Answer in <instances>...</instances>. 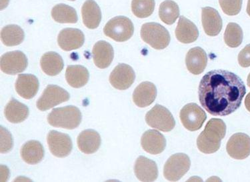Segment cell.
<instances>
[{
  "label": "cell",
  "mask_w": 250,
  "mask_h": 182,
  "mask_svg": "<svg viewBox=\"0 0 250 182\" xmlns=\"http://www.w3.org/2000/svg\"><path fill=\"white\" fill-rule=\"evenodd\" d=\"M246 94L244 81L236 74L227 70L208 72L200 81L199 100L211 115L226 116L235 112Z\"/></svg>",
  "instance_id": "6da1fadb"
},
{
  "label": "cell",
  "mask_w": 250,
  "mask_h": 182,
  "mask_svg": "<svg viewBox=\"0 0 250 182\" xmlns=\"http://www.w3.org/2000/svg\"><path fill=\"white\" fill-rule=\"evenodd\" d=\"M226 134V125L223 120L211 119L197 139L198 150L206 154L218 152L220 148L221 141L225 137Z\"/></svg>",
  "instance_id": "7a4b0ae2"
},
{
  "label": "cell",
  "mask_w": 250,
  "mask_h": 182,
  "mask_svg": "<svg viewBox=\"0 0 250 182\" xmlns=\"http://www.w3.org/2000/svg\"><path fill=\"white\" fill-rule=\"evenodd\" d=\"M82 118V113L77 107L68 105L53 109L47 116V121L53 127L74 130L79 126Z\"/></svg>",
  "instance_id": "3957f363"
},
{
  "label": "cell",
  "mask_w": 250,
  "mask_h": 182,
  "mask_svg": "<svg viewBox=\"0 0 250 182\" xmlns=\"http://www.w3.org/2000/svg\"><path fill=\"white\" fill-rule=\"evenodd\" d=\"M142 39L156 50H164L170 43V35L168 31L160 23H146L142 26Z\"/></svg>",
  "instance_id": "277c9868"
},
{
  "label": "cell",
  "mask_w": 250,
  "mask_h": 182,
  "mask_svg": "<svg viewBox=\"0 0 250 182\" xmlns=\"http://www.w3.org/2000/svg\"><path fill=\"white\" fill-rule=\"evenodd\" d=\"M134 32L132 21L125 16H117L109 20L104 28L107 37L118 42H124L130 39Z\"/></svg>",
  "instance_id": "5b68a950"
},
{
  "label": "cell",
  "mask_w": 250,
  "mask_h": 182,
  "mask_svg": "<svg viewBox=\"0 0 250 182\" xmlns=\"http://www.w3.org/2000/svg\"><path fill=\"white\" fill-rule=\"evenodd\" d=\"M147 124L153 128L168 132L176 125V121L171 113L161 105H155L146 115Z\"/></svg>",
  "instance_id": "8992f818"
},
{
  "label": "cell",
  "mask_w": 250,
  "mask_h": 182,
  "mask_svg": "<svg viewBox=\"0 0 250 182\" xmlns=\"http://www.w3.org/2000/svg\"><path fill=\"white\" fill-rule=\"evenodd\" d=\"M190 166L191 161L188 155L183 153L173 154L164 165V177L169 181H178L188 172Z\"/></svg>",
  "instance_id": "52a82bcc"
},
{
  "label": "cell",
  "mask_w": 250,
  "mask_h": 182,
  "mask_svg": "<svg viewBox=\"0 0 250 182\" xmlns=\"http://www.w3.org/2000/svg\"><path fill=\"white\" fill-rule=\"evenodd\" d=\"M180 118L186 129L194 132L202 127L207 119V115L198 104L190 103L186 105L180 111Z\"/></svg>",
  "instance_id": "ba28073f"
},
{
  "label": "cell",
  "mask_w": 250,
  "mask_h": 182,
  "mask_svg": "<svg viewBox=\"0 0 250 182\" xmlns=\"http://www.w3.org/2000/svg\"><path fill=\"white\" fill-rule=\"evenodd\" d=\"M69 98V93L64 89L58 85H49L38 99L36 105L40 110L46 111L68 101Z\"/></svg>",
  "instance_id": "9c48e42d"
},
{
  "label": "cell",
  "mask_w": 250,
  "mask_h": 182,
  "mask_svg": "<svg viewBox=\"0 0 250 182\" xmlns=\"http://www.w3.org/2000/svg\"><path fill=\"white\" fill-rule=\"evenodd\" d=\"M47 141L51 153L56 157H67L72 152V141L67 134L52 130L47 135Z\"/></svg>",
  "instance_id": "30bf717a"
},
{
  "label": "cell",
  "mask_w": 250,
  "mask_h": 182,
  "mask_svg": "<svg viewBox=\"0 0 250 182\" xmlns=\"http://www.w3.org/2000/svg\"><path fill=\"white\" fill-rule=\"evenodd\" d=\"M1 70L8 75L24 72L28 65L26 56L21 51L5 53L1 57Z\"/></svg>",
  "instance_id": "8fae6325"
},
{
  "label": "cell",
  "mask_w": 250,
  "mask_h": 182,
  "mask_svg": "<svg viewBox=\"0 0 250 182\" xmlns=\"http://www.w3.org/2000/svg\"><path fill=\"white\" fill-rule=\"evenodd\" d=\"M136 79V74L130 65L120 63L109 76V82L114 88L125 90L131 87Z\"/></svg>",
  "instance_id": "7c38bea8"
},
{
  "label": "cell",
  "mask_w": 250,
  "mask_h": 182,
  "mask_svg": "<svg viewBox=\"0 0 250 182\" xmlns=\"http://www.w3.org/2000/svg\"><path fill=\"white\" fill-rule=\"evenodd\" d=\"M226 150L233 159H246L250 155V136L244 133L233 134L228 140Z\"/></svg>",
  "instance_id": "4fadbf2b"
},
{
  "label": "cell",
  "mask_w": 250,
  "mask_h": 182,
  "mask_svg": "<svg viewBox=\"0 0 250 182\" xmlns=\"http://www.w3.org/2000/svg\"><path fill=\"white\" fill-rule=\"evenodd\" d=\"M84 41V34L81 30L76 28L63 29L58 37V45L66 52L81 48Z\"/></svg>",
  "instance_id": "5bb4252c"
},
{
  "label": "cell",
  "mask_w": 250,
  "mask_h": 182,
  "mask_svg": "<svg viewBox=\"0 0 250 182\" xmlns=\"http://www.w3.org/2000/svg\"><path fill=\"white\" fill-rule=\"evenodd\" d=\"M141 145L146 152L152 155H158L165 150L166 140L164 135L158 131L149 130L142 135Z\"/></svg>",
  "instance_id": "9a60e30c"
},
{
  "label": "cell",
  "mask_w": 250,
  "mask_h": 182,
  "mask_svg": "<svg viewBox=\"0 0 250 182\" xmlns=\"http://www.w3.org/2000/svg\"><path fill=\"white\" fill-rule=\"evenodd\" d=\"M134 172L137 178L142 182H154L158 176L156 162L144 156H140L136 160Z\"/></svg>",
  "instance_id": "2e32d148"
},
{
  "label": "cell",
  "mask_w": 250,
  "mask_h": 182,
  "mask_svg": "<svg viewBox=\"0 0 250 182\" xmlns=\"http://www.w3.org/2000/svg\"><path fill=\"white\" fill-rule=\"evenodd\" d=\"M202 25L206 34L209 36H216L222 29V18L218 11L210 7L202 9Z\"/></svg>",
  "instance_id": "e0dca14e"
},
{
  "label": "cell",
  "mask_w": 250,
  "mask_h": 182,
  "mask_svg": "<svg viewBox=\"0 0 250 182\" xmlns=\"http://www.w3.org/2000/svg\"><path fill=\"white\" fill-rule=\"evenodd\" d=\"M207 54L200 47L190 49L186 54V67L193 75H200L202 74L207 66Z\"/></svg>",
  "instance_id": "ac0fdd59"
},
{
  "label": "cell",
  "mask_w": 250,
  "mask_h": 182,
  "mask_svg": "<svg viewBox=\"0 0 250 182\" xmlns=\"http://www.w3.org/2000/svg\"><path fill=\"white\" fill-rule=\"evenodd\" d=\"M157 93V88L154 83L144 81L135 89L133 94V101L137 106L146 107L154 102Z\"/></svg>",
  "instance_id": "d6986e66"
},
{
  "label": "cell",
  "mask_w": 250,
  "mask_h": 182,
  "mask_svg": "<svg viewBox=\"0 0 250 182\" xmlns=\"http://www.w3.org/2000/svg\"><path fill=\"white\" fill-rule=\"evenodd\" d=\"M92 56L97 67L100 69L107 68L114 60V48L107 41H98L93 48Z\"/></svg>",
  "instance_id": "ffe728a7"
},
{
  "label": "cell",
  "mask_w": 250,
  "mask_h": 182,
  "mask_svg": "<svg viewBox=\"0 0 250 182\" xmlns=\"http://www.w3.org/2000/svg\"><path fill=\"white\" fill-rule=\"evenodd\" d=\"M39 81L32 74H20L16 82V90L21 97L30 100L37 94Z\"/></svg>",
  "instance_id": "44dd1931"
},
{
  "label": "cell",
  "mask_w": 250,
  "mask_h": 182,
  "mask_svg": "<svg viewBox=\"0 0 250 182\" xmlns=\"http://www.w3.org/2000/svg\"><path fill=\"white\" fill-rule=\"evenodd\" d=\"M175 33L177 40L183 43L194 42L199 37V32L196 25L183 16H180Z\"/></svg>",
  "instance_id": "7402d4cb"
},
{
  "label": "cell",
  "mask_w": 250,
  "mask_h": 182,
  "mask_svg": "<svg viewBox=\"0 0 250 182\" xmlns=\"http://www.w3.org/2000/svg\"><path fill=\"white\" fill-rule=\"evenodd\" d=\"M78 148L85 154H92L99 150L101 137L96 131L86 130L80 133L78 137Z\"/></svg>",
  "instance_id": "603a6c76"
},
{
  "label": "cell",
  "mask_w": 250,
  "mask_h": 182,
  "mask_svg": "<svg viewBox=\"0 0 250 182\" xmlns=\"http://www.w3.org/2000/svg\"><path fill=\"white\" fill-rule=\"evenodd\" d=\"M82 16L83 24L87 28L96 29L102 20V12L99 5L94 0H87L82 5Z\"/></svg>",
  "instance_id": "cb8c5ba5"
},
{
  "label": "cell",
  "mask_w": 250,
  "mask_h": 182,
  "mask_svg": "<svg viewBox=\"0 0 250 182\" xmlns=\"http://www.w3.org/2000/svg\"><path fill=\"white\" fill-rule=\"evenodd\" d=\"M21 156L23 161L28 164H37L41 162L44 157V149L39 142L31 140L21 147Z\"/></svg>",
  "instance_id": "d4e9b609"
},
{
  "label": "cell",
  "mask_w": 250,
  "mask_h": 182,
  "mask_svg": "<svg viewBox=\"0 0 250 182\" xmlns=\"http://www.w3.org/2000/svg\"><path fill=\"white\" fill-rule=\"evenodd\" d=\"M89 78L88 70L82 65H69L65 71V80L74 88L84 86L88 82Z\"/></svg>",
  "instance_id": "484cf974"
},
{
  "label": "cell",
  "mask_w": 250,
  "mask_h": 182,
  "mask_svg": "<svg viewBox=\"0 0 250 182\" xmlns=\"http://www.w3.org/2000/svg\"><path fill=\"white\" fill-rule=\"evenodd\" d=\"M42 70L50 76H57L63 69V60L58 53L49 52L43 54L40 60Z\"/></svg>",
  "instance_id": "4316f807"
},
{
  "label": "cell",
  "mask_w": 250,
  "mask_h": 182,
  "mask_svg": "<svg viewBox=\"0 0 250 182\" xmlns=\"http://www.w3.org/2000/svg\"><path fill=\"white\" fill-rule=\"evenodd\" d=\"M29 114L28 107L14 98H12L5 107V118L11 123L23 122L28 117Z\"/></svg>",
  "instance_id": "83f0119b"
},
{
  "label": "cell",
  "mask_w": 250,
  "mask_h": 182,
  "mask_svg": "<svg viewBox=\"0 0 250 182\" xmlns=\"http://www.w3.org/2000/svg\"><path fill=\"white\" fill-rule=\"evenodd\" d=\"M24 32L21 27L15 24L6 25L1 31V40L6 46H16L24 40Z\"/></svg>",
  "instance_id": "f1b7e54d"
},
{
  "label": "cell",
  "mask_w": 250,
  "mask_h": 182,
  "mask_svg": "<svg viewBox=\"0 0 250 182\" xmlns=\"http://www.w3.org/2000/svg\"><path fill=\"white\" fill-rule=\"evenodd\" d=\"M52 16L56 22L60 23H76L78 20L76 10L63 3L55 5L52 10Z\"/></svg>",
  "instance_id": "f546056e"
},
{
  "label": "cell",
  "mask_w": 250,
  "mask_h": 182,
  "mask_svg": "<svg viewBox=\"0 0 250 182\" xmlns=\"http://www.w3.org/2000/svg\"><path fill=\"white\" fill-rule=\"evenodd\" d=\"M159 16L166 24H173L180 17L178 5L172 0H166L160 5Z\"/></svg>",
  "instance_id": "4dcf8cb0"
},
{
  "label": "cell",
  "mask_w": 250,
  "mask_h": 182,
  "mask_svg": "<svg viewBox=\"0 0 250 182\" xmlns=\"http://www.w3.org/2000/svg\"><path fill=\"white\" fill-rule=\"evenodd\" d=\"M242 29L235 23H228L224 33V41L228 46L231 48H238L243 41Z\"/></svg>",
  "instance_id": "1f68e13d"
},
{
  "label": "cell",
  "mask_w": 250,
  "mask_h": 182,
  "mask_svg": "<svg viewBox=\"0 0 250 182\" xmlns=\"http://www.w3.org/2000/svg\"><path fill=\"white\" fill-rule=\"evenodd\" d=\"M155 5V0H132L131 11L136 17L146 18L154 12Z\"/></svg>",
  "instance_id": "d6a6232c"
},
{
  "label": "cell",
  "mask_w": 250,
  "mask_h": 182,
  "mask_svg": "<svg viewBox=\"0 0 250 182\" xmlns=\"http://www.w3.org/2000/svg\"><path fill=\"white\" fill-rule=\"evenodd\" d=\"M243 0H219L221 8L226 15H238L242 9Z\"/></svg>",
  "instance_id": "836d02e7"
},
{
  "label": "cell",
  "mask_w": 250,
  "mask_h": 182,
  "mask_svg": "<svg viewBox=\"0 0 250 182\" xmlns=\"http://www.w3.org/2000/svg\"><path fill=\"white\" fill-rule=\"evenodd\" d=\"M13 139L12 135L8 130L2 126L1 127V152L8 153L13 147Z\"/></svg>",
  "instance_id": "e575fe53"
},
{
  "label": "cell",
  "mask_w": 250,
  "mask_h": 182,
  "mask_svg": "<svg viewBox=\"0 0 250 182\" xmlns=\"http://www.w3.org/2000/svg\"><path fill=\"white\" fill-rule=\"evenodd\" d=\"M238 62L243 67L250 66V44L246 45L239 54Z\"/></svg>",
  "instance_id": "d590c367"
},
{
  "label": "cell",
  "mask_w": 250,
  "mask_h": 182,
  "mask_svg": "<svg viewBox=\"0 0 250 182\" xmlns=\"http://www.w3.org/2000/svg\"><path fill=\"white\" fill-rule=\"evenodd\" d=\"M245 105L246 109L250 112V92L246 96L245 100Z\"/></svg>",
  "instance_id": "8d00e7d4"
},
{
  "label": "cell",
  "mask_w": 250,
  "mask_h": 182,
  "mask_svg": "<svg viewBox=\"0 0 250 182\" xmlns=\"http://www.w3.org/2000/svg\"><path fill=\"white\" fill-rule=\"evenodd\" d=\"M247 13L248 15L250 16V0H248L247 5Z\"/></svg>",
  "instance_id": "74e56055"
},
{
  "label": "cell",
  "mask_w": 250,
  "mask_h": 182,
  "mask_svg": "<svg viewBox=\"0 0 250 182\" xmlns=\"http://www.w3.org/2000/svg\"><path fill=\"white\" fill-rule=\"evenodd\" d=\"M248 85L250 87V73L248 77Z\"/></svg>",
  "instance_id": "f35d334b"
},
{
  "label": "cell",
  "mask_w": 250,
  "mask_h": 182,
  "mask_svg": "<svg viewBox=\"0 0 250 182\" xmlns=\"http://www.w3.org/2000/svg\"><path fill=\"white\" fill-rule=\"evenodd\" d=\"M69 1H76V0H69Z\"/></svg>",
  "instance_id": "ab89813d"
}]
</instances>
